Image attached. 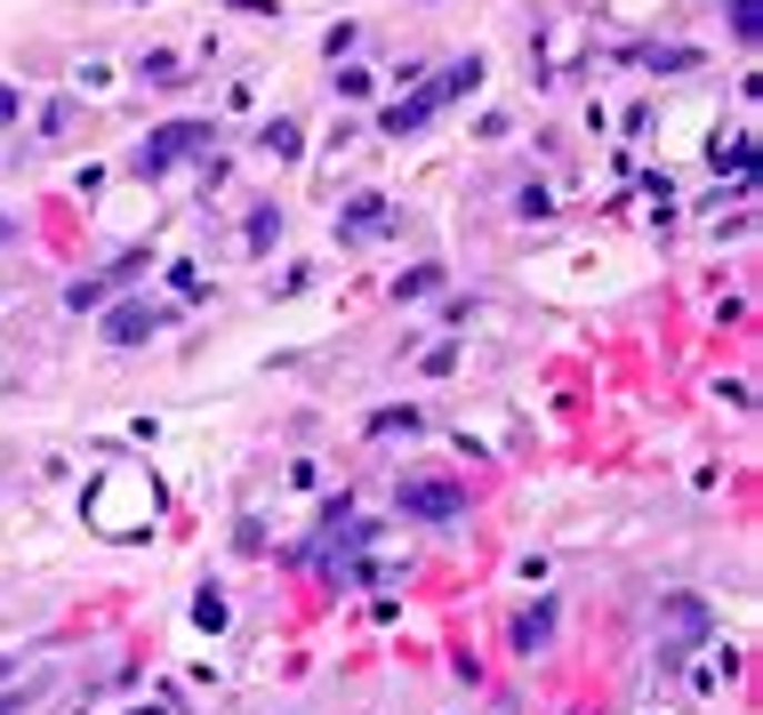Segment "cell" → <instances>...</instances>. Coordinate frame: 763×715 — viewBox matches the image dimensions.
<instances>
[{"mask_svg": "<svg viewBox=\"0 0 763 715\" xmlns=\"http://www.w3.org/2000/svg\"><path fill=\"white\" fill-rule=\"evenodd\" d=\"M546 635H554V611L539 603V611H523V620H514V652H539Z\"/></svg>", "mask_w": 763, "mask_h": 715, "instance_id": "3957f363", "label": "cell"}, {"mask_svg": "<svg viewBox=\"0 0 763 715\" xmlns=\"http://www.w3.org/2000/svg\"><path fill=\"white\" fill-rule=\"evenodd\" d=\"M193 138H201V129H161V145H153V153H137V169H161V161H178Z\"/></svg>", "mask_w": 763, "mask_h": 715, "instance_id": "277c9868", "label": "cell"}, {"mask_svg": "<svg viewBox=\"0 0 763 715\" xmlns=\"http://www.w3.org/2000/svg\"><path fill=\"white\" fill-rule=\"evenodd\" d=\"M169 322V305H121V314L106 322V338H121V346H137V338H153Z\"/></svg>", "mask_w": 763, "mask_h": 715, "instance_id": "7a4b0ae2", "label": "cell"}, {"mask_svg": "<svg viewBox=\"0 0 763 715\" xmlns=\"http://www.w3.org/2000/svg\"><path fill=\"white\" fill-rule=\"evenodd\" d=\"M402 515L459 523V515H466V491H459V483H402Z\"/></svg>", "mask_w": 763, "mask_h": 715, "instance_id": "6da1fadb", "label": "cell"}]
</instances>
